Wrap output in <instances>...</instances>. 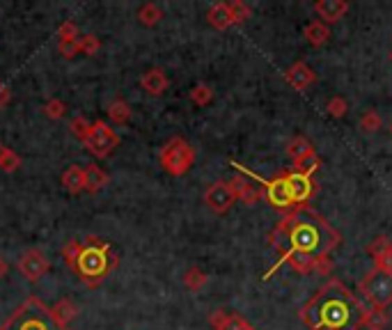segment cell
Returning a JSON list of instances; mask_svg holds the SVG:
<instances>
[{
    "label": "cell",
    "mask_w": 392,
    "mask_h": 330,
    "mask_svg": "<svg viewBox=\"0 0 392 330\" xmlns=\"http://www.w3.org/2000/svg\"><path fill=\"white\" fill-rule=\"evenodd\" d=\"M111 257V243L101 241L99 237H88L83 243V253L78 257L76 273L88 287H99V282L117 264V259Z\"/></svg>",
    "instance_id": "cell-3"
},
{
    "label": "cell",
    "mask_w": 392,
    "mask_h": 330,
    "mask_svg": "<svg viewBox=\"0 0 392 330\" xmlns=\"http://www.w3.org/2000/svg\"><path fill=\"white\" fill-rule=\"evenodd\" d=\"M0 330H62L51 317V308L39 301L37 296L26 298V303L5 321Z\"/></svg>",
    "instance_id": "cell-4"
},
{
    "label": "cell",
    "mask_w": 392,
    "mask_h": 330,
    "mask_svg": "<svg viewBox=\"0 0 392 330\" xmlns=\"http://www.w3.org/2000/svg\"><path fill=\"white\" fill-rule=\"evenodd\" d=\"M230 5V14H232V23L234 26H239V23H246L250 17H253V10H250V5H246L243 0H232Z\"/></svg>",
    "instance_id": "cell-30"
},
{
    "label": "cell",
    "mask_w": 392,
    "mask_h": 330,
    "mask_svg": "<svg viewBox=\"0 0 392 330\" xmlns=\"http://www.w3.org/2000/svg\"><path fill=\"white\" fill-rule=\"evenodd\" d=\"M358 294H363L365 301L370 303V308L386 310L392 303V273L372 269L363 280H360Z\"/></svg>",
    "instance_id": "cell-6"
},
{
    "label": "cell",
    "mask_w": 392,
    "mask_h": 330,
    "mask_svg": "<svg viewBox=\"0 0 392 330\" xmlns=\"http://www.w3.org/2000/svg\"><path fill=\"white\" fill-rule=\"evenodd\" d=\"M83 253V243L81 241H69L65 243V248H62V257H65V264L69 266L72 271H76V264H78V257Z\"/></svg>",
    "instance_id": "cell-31"
},
{
    "label": "cell",
    "mask_w": 392,
    "mask_h": 330,
    "mask_svg": "<svg viewBox=\"0 0 392 330\" xmlns=\"http://www.w3.org/2000/svg\"><path fill=\"white\" fill-rule=\"evenodd\" d=\"M381 127H383L381 115L376 113V110H365V115L360 117V129H363L365 133H376Z\"/></svg>",
    "instance_id": "cell-32"
},
{
    "label": "cell",
    "mask_w": 392,
    "mask_h": 330,
    "mask_svg": "<svg viewBox=\"0 0 392 330\" xmlns=\"http://www.w3.org/2000/svg\"><path fill=\"white\" fill-rule=\"evenodd\" d=\"M289 232V250L287 255H308V257H324L342 243L340 232L328 220L312 209L310 204H299L292 211L282 216Z\"/></svg>",
    "instance_id": "cell-2"
},
{
    "label": "cell",
    "mask_w": 392,
    "mask_h": 330,
    "mask_svg": "<svg viewBox=\"0 0 392 330\" xmlns=\"http://www.w3.org/2000/svg\"><path fill=\"white\" fill-rule=\"evenodd\" d=\"M230 186H232V191H234V198L246 204V207H255V204L262 200V191L253 182H250V179H246V177L237 175L230 182Z\"/></svg>",
    "instance_id": "cell-16"
},
{
    "label": "cell",
    "mask_w": 392,
    "mask_h": 330,
    "mask_svg": "<svg viewBox=\"0 0 392 330\" xmlns=\"http://www.w3.org/2000/svg\"><path fill=\"white\" fill-rule=\"evenodd\" d=\"M7 152H10V147L0 145V163H3V159H5V156H7Z\"/></svg>",
    "instance_id": "cell-44"
},
{
    "label": "cell",
    "mask_w": 392,
    "mask_h": 330,
    "mask_svg": "<svg viewBox=\"0 0 392 330\" xmlns=\"http://www.w3.org/2000/svg\"><path fill=\"white\" fill-rule=\"evenodd\" d=\"M326 110H328V115H331V117H335V120H340V117H344V115L349 113V104H347V99H342V97H333V99H328Z\"/></svg>",
    "instance_id": "cell-35"
},
{
    "label": "cell",
    "mask_w": 392,
    "mask_h": 330,
    "mask_svg": "<svg viewBox=\"0 0 392 330\" xmlns=\"http://www.w3.org/2000/svg\"><path fill=\"white\" fill-rule=\"evenodd\" d=\"M191 101L195 106H209L214 101V90L209 85H195L191 90Z\"/></svg>",
    "instance_id": "cell-33"
},
{
    "label": "cell",
    "mask_w": 392,
    "mask_h": 330,
    "mask_svg": "<svg viewBox=\"0 0 392 330\" xmlns=\"http://www.w3.org/2000/svg\"><path fill=\"white\" fill-rule=\"evenodd\" d=\"M168 85H170V81L161 67H154L140 76V88H143L147 94H152V97H161V94L168 90Z\"/></svg>",
    "instance_id": "cell-17"
},
{
    "label": "cell",
    "mask_w": 392,
    "mask_h": 330,
    "mask_svg": "<svg viewBox=\"0 0 392 330\" xmlns=\"http://www.w3.org/2000/svg\"><path fill=\"white\" fill-rule=\"evenodd\" d=\"M321 165V156L317 152H310L308 156H303V159L294 161V168L292 172H299V175H305V177H312L315 172L319 170Z\"/></svg>",
    "instance_id": "cell-24"
},
{
    "label": "cell",
    "mask_w": 392,
    "mask_h": 330,
    "mask_svg": "<svg viewBox=\"0 0 392 330\" xmlns=\"http://www.w3.org/2000/svg\"><path fill=\"white\" fill-rule=\"evenodd\" d=\"M390 62H392V51H390Z\"/></svg>",
    "instance_id": "cell-46"
},
{
    "label": "cell",
    "mask_w": 392,
    "mask_h": 330,
    "mask_svg": "<svg viewBox=\"0 0 392 330\" xmlns=\"http://www.w3.org/2000/svg\"><path fill=\"white\" fill-rule=\"evenodd\" d=\"M234 202H237V198H234L230 182H214L205 191V204L218 216L227 214L234 207Z\"/></svg>",
    "instance_id": "cell-8"
},
{
    "label": "cell",
    "mask_w": 392,
    "mask_h": 330,
    "mask_svg": "<svg viewBox=\"0 0 392 330\" xmlns=\"http://www.w3.org/2000/svg\"><path fill=\"white\" fill-rule=\"evenodd\" d=\"M7 271H10V264H7V259H5L3 255H0V280L5 278Z\"/></svg>",
    "instance_id": "cell-43"
},
{
    "label": "cell",
    "mask_w": 392,
    "mask_h": 330,
    "mask_svg": "<svg viewBox=\"0 0 392 330\" xmlns=\"http://www.w3.org/2000/svg\"><path fill=\"white\" fill-rule=\"evenodd\" d=\"M58 51H60L62 58H74V55L81 53V49H78V39H76V42H60Z\"/></svg>",
    "instance_id": "cell-41"
},
{
    "label": "cell",
    "mask_w": 392,
    "mask_h": 330,
    "mask_svg": "<svg viewBox=\"0 0 392 330\" xmlns=\"http://www.w3.org/2000/svg\"><path fill=\"white\" fill-rule=\"evenodd\" d=\"M312 262H315V257H308V255H289L285 259H280V264H289L296 273H301V275L312 273ZM278 266H276V269H278ZM276 269H273V271H276Z\"/></svg>",
    "instance_id": "cell-29"
},
{
    "label": "cell",
    "mask_w": 392,
    "mask_h": 330,
    "mask_svg": "<svg viewBox=\"0 0 392 330\" xmlns=\"http://www.w3.org/2000/svg\"><path fill=\"white\" fill-rule=\"evenodd\" d=\"M44 115L49 117V120H62V117L67 115V104L60 99H49L44 104Z\"/></svg>",
    "instance_id": "cell-34"
},
{
    "label": "cell",
    "mask_w": 392,
    "mask_h": 330,
    "mask_svg": "<svg viewBox=\"0 0 392 330\" xmlns=\"http://www.w3.org/2000/svg\"><path fill=\"white\" fill-rule=\"evenodd\" d=\"M312 273L315 275H331L333 273V259L328 255L315 257V262H312Z\"/></svg>",
    "instance_id": "cell-39"
},
{
    "label": "cell",
    "mask_w": 392,
    "mask_h": 330,
    "mask_svg": "<svg viewBox=\"0 0 392 330\" xmlns=\"http://www.w3.org/2000/svg\"><path fill=\"white\" fill-rule=\"evenodd\" d=\"M285 177H287L289 191H292L294 207H299V204H308L310 198H315L317 182L312 177L299 175V172H285Z\"/></svg>",
    "instance_id": "cell-11"
},
{
    "label": "cell",
    "mask_w": 392,
    "mask_h": 330,
    "mask_svg": "<svg viewBox=\"0 0 392 330\" xmlns=\"http://www.w3.org/2000/svg\"><path fill=\"white\" fill-rule=\"evenodd\" d=\"M159 163L161 168L172 177H184L188 170L193 168L195 163V149L191 147V143L184 138H170L166 145L161 147L159 152Z\"/></svg>",
    "instance_id": "cell-5"
},
{
    "label": "cell",
    "mask_w": 392,
    "mask_h": 330,
    "mask_svg": "<svg viewBox=\"0 0 392 330\" xmlns=\"http://www.w3.org/2000/svg\"><path fill=\"white\" fill-rule=\"evenodd\" d=\"M10 101H12V90L7 88L5 83H0V110H3L7 104H10Z\"/></svg>",
    "instance_id": "cell-42"
},
{
    "label": "cell",
    "mask_w": 392,
    "mask_h": 330,
    "mask_svg": "<svg viewBox=\"0 0 392 330\" xmlns=\"http://www.w3.org/2000/svg\"><path fill=\"white\" fill-rule=\"evenodd\" d=\"M21 168V156L17 152H7V156L3 159V163H0V170L3 172H17Z\"/></svg>",
    "instance_id": "cell-40"
},
{
    "label": "cell",
    "mask_w": 392,
    "mask_h": 330,
    "mask_svg": "<svg viewBox=\"0 0 392 330\" xmlns=\"http://www.w3.org/2000/svg\"><path fill=\"white\" fill-rule=\"evenodd\" d=\"M390 324L388 312L383 308H367L365 317H363V328L367 330H386Z\"/></svg>",
    "instance_id": "cell-23"
},
{
    "label": "cell",
    "mask_w": 392,
    "mask_h": 330,
    "mask_svg": "<svg viewBox=\"0 0 392 330\" xmlns=\"http://www.w3.org/2000/svg\"><path fill=\"white\" fill-rule=\"evenodd\" d=\"M390 136H392V122H390Z\"/></svg>",
    "instance_id": "cell-45"
},
{
    "label": "cell",
    "mask_w": 392,
    "mask_h": 330,
    "mask_svg": "<svg viewBox=\"0 0 392 330\" xmlns=\"http://www.w3.org/2000/svg\"><path fill=\"white\" fill-rule=\"evenodd\" d=\"M262 198L269 200L276 209H282L285 214L294 209L292 191H289V184H287V177L285 175H278L276 179L266 182L264 188H262Z\"/></svg>",
    "instance_id": "cell-10"
},
{
    "label": "cell",
    "mask_w": 392,
    "mask_h": 330,
    "mask_svg": "<svg viewBox=\"0 0 392 330\" xmlns=\"http://www.w3.org/2000/svg\"><path fill=\"white\" fill-rule=\"evenodd\" d=\"M365 312L363 301L342 280L331 278L303 305L299 319L310 330H360Z\"/></svg>",
    "instance_id": "cell-1"
},
{
    "label": "cell",
    "mask_w": 392,
    "mask_h": 330,
    "mask_svg": "<svg viewBox=\"0 0 392 330\" xmlns=\"http://www.w3.org/2000/svg\"><path fill=\"white\" fill-rule=\"evenodd\" d=\"M207 21H209V26L216 28V30H227L230 26H234L232 14H230V5H227V3L211 5L209 12H207Z\"/></svg>",
    "instance_id": "cell-19"
},
{
    "label": "cell",
    "mask_w": 392,
    "mask_h": 330,
    "mask_svg": "<svg viewBox=\"0 0 392 330\" xmlns=\"http://www.w3.org/2000/svg\"><path fill=\"white\" fill-rule=\"evenodd\" d=\"M108 115H111V122L115 124H127L131 120V106L124 99L117 97L115 101H111V106H108Z\"/></svg>",
    "instance_id": "cell-28"
},
{
    "label": "cell",
    "mask_w": 392,
    "mask_h": 330,
    "mask_svg": "<svg viewBox=\"0 0 392 330\" xmlns=\"http://www.w3.org/2000/svg\"><path fill=\"white\" fill-rule=\"evenodd\" d=\"M62 186L67 188V193L78 195L85 191V168H78V165H72L62 172Z\"/></svg>",
    "instance_id": "cell-21"
},
{
    "label": "cell",
    "mask_w": 392,
    "mask_h": 330,
    "mask_svg": "<svg viewBox=\"0 0 392 330\" xmlns=\"http://www.w3.org/2000/svg\"><path fill=\"white\" fill-rule=\"evenodd\" d=\"M83 145L88 147V152L94 156V159H108V156L115 152V147L120 145V136L111 129L108 122L97 120L92 124L90 136Z\"/></svg>",
    "instance_id": "cell-7"
},
{
    "label": "cell",
    "mask_w": 392,
    "mask_h": 330,
    "mask_svg": "<svg viewBox=\"0 0 392 330\" xmlns=\"http://www.w3.org/2000/svg\"><path fill=\"white\" fill-rule=\"evenodd\" d=\"M78 37H81V35H78V26L74 21H65L58 28V39H60V42H76Z\"/></svg>",
    "instance_id": "cell-38"
},
{
    "label": "cell",
    "mask_w": 392,
    "mask_h": 330,
    "mask_svg": "<svg viewBox=\"0 0 392 330\" xmlns=\"http://www.w3.org/2000/svg\"><path fill=\"white\" fill-rule=\"evenodd\" d=\"M305 39H308L310 46H315V49H321L324 44H328V39H331V28L326 26V23L317 21H310L308 26H305Z\"/></svg>",
    "instance_id": "cell-20"
},
{
    "label": "cell",
    "mask_w": 392,
    "mask_h": 330,
    "mask_svg": "<svg viewBox=\"0 0 392 330\" xmlns=\"http://www.w3.org/2000/svg\"><path fill=\"white\" fill-rule=\"evenodd\" d=\"M78 49H81L83 55H94L101 49V42L97 35H83L78 37Z\"/></svg>",
    "instance_id": "cell-37"
},
{
    "label": "cell",
    "mask_w": 392,
    "mask_h": 330,
    "mask_svg": "<svg viewBox=\"0 0 392 330\" xmlns=\"http://www.w3.org/2000/svg\"><path fill=\"white\" fill-rule=\"evenodd\" d=\"M367 253L374 259V269L392 273V241L386 234H379V237L367 246Z\"/></svg>",
    "instance_id": "cell-12"
},
{
    "label": "cell",
    "mask_w": 392,
    "mask_h": 330,
    "mask_svg": "<svg viewBox=\"0 0 392 330\" xmlns=\"http://www.w3.org/2000/svg\"><path fill=\"white\" fill-rule=\"evenodd\" d=\"M163 19V10L156 3H147L138 10V21L147 28H154Z\"/></svg>",
    "instance_id": "cell-27"
},
{
    "label": "cell",
    "mask_w": 392,
    "mask_h": 330,
    "mask_svg": "<svg viewBox=\"0 0 392 330\" xmlns=\"http://www.w3.org/2000/svg\"><path fill=\"white\" fill-rule=\"evenodd\" d=\"M106 184H108V175L99 165H88V168H85V191L94 195V193L104 191Z\"/></svg>",
    "instance_id": "cell-22"
},
{
    "label": "cell",
    "mask_w": 392,
    "mask_h": 330,
    "mask_svg": "<svg viewBox=\"0 0 392 330\" xmlns=\"http://www.w3.org/2000/svg\"><path fill=\"white\" fill-rule=\"evenodd\" d=\"M285 81L292 85L296 92H305L310 85H315L317 74H315V69H312L310 65H305V62L301 60V62H294V65L287 69Z\"/></svg>",
    "instance_id": "cell-14"
},
{
    "label": "cell",
    "mask_w": 392,
    "mask_h": 330,
    "mask_svg": "<svg viewBox=\"0 0 392 330\" xmlns=\"http://www.w3.org/2000/svg\"><path fill=\"white\" fill-rule=\"evenodd\" d=\"M312 10H315L319 21L328 26V23H335V21H340V19L347 17L349 10H351V5L347 3V0H317Z\"/></svg>",
    "instance_id": "cell-13"
},
{
    "label": "cell",
    "mask_w": 392,
    "mask_h": 330,
    "mask_svg": "<svg viewBox=\"0 0 392 330\" xmlns=\"http://www.w3.org/2000/svg\"><path fill=\"white\" fill-rule=\"evenodd\" d=\"M207 282H209V275L202 269H198V266H191V269L184 273V287L188 292H200Z\"/></svg>",
    "instance_id": "cell-25"
},
{
    "label": "cell",
    "mask_w": 392,
    "mask_h": 330,
    "mask_svg": "<svg viewBox=\"0 0 392 330\" xmlns=\"http://www.w3.org/2000/svg\"><path fill=\"white\" fill-rule=\"evenodd\" d=\"M69 129H72V133H74L78 140H81V143H85V140H88V136H90L92 124L85 120V117H74L72 124H69Z\"/></svg>",
    "instance_id": "cell-36"
},
{
    "label": "cell",
    "mask_w": 392,
    "mask_h": 330,
    "mask_svg": "<svg viewBox=\"0 0 392 330\" xmlns=\"http://www.w3.org/2000/svg\"><path fill=\"white\" fill-rule=\"evenodd\" d=\"M209 324L214 330H257L253 324H248L246 319L239 317V314H232V312H225V310L211 312Z\"/></svg>",
    "instance_id": "cell-15"
},
{
    "label": "cell",
    "mask_w": 392,
    "mask_h": 330,
    "mask_svg": "<svg viewBox=\"0 0 392 330\" xmlns=\"http://www.w3.org/2000/svg\"><path fill=\"white\" fill-rule=\"evenodd\" d=\"M51 264H49V257H46L42 250L37 248H30L26 253L21 255L19 259V271L23 273V278L28 282H37L42 280L46 273H49Z\"/></svg>",
    "instance_id": "cell-9"
},
{
    "label": "cell",
    "mask_w": 392,
    "mask_h": 330,
    "mask_svg": "<svg viewBox=\"0 0 392 330\" xmlns=\"http://www.w3.org/2000/svg\"><path fill=\"white\" fill-rule=\"evenodd\" d=\"M51 317L56 321V326L62 328V330H69V324L78 317V308L76 303H72L69 298H62L56 305L51 308Z\"/></svg>",
    "instance_id": "cell-18"
},
{
    "label": "cell",
    "mask_w": 392,
    "mask_h": 330,
    "mask_svg": "<svg viewBox=\"0 0 392 330\" xmlns=\"http://www.w3.org/2000/svg\"><path fill=\"white\" fill-rule=\"evenodd\" d=\"M310 152H315V147L310 145V140H308V138L296 136V138L289 140V145H287V154H289V159H292V161H299V159H303V156H308Z\"/></svg>",
    "instance_id": "cell-26"
}]
</instances>
